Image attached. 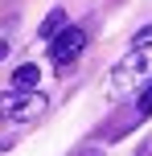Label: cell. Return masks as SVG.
<instances>
[{
  "mask_svg": "<svg viewBox=\"0 0 152 156\" xmlns=\"http://www.w3.org/2000/svg\"><path fill=\"white\" fill-rule=\"evenodd\" d=\"M148 41H152V25H144V29L132 37V45H148Z\"/></svg>",
  "mask_w": 152,
  "mask_h": 156,
  "instance_id": "cell-6",
  "label": "cell"
},
{
  "mask_svg": "<svg viewBox=\"0 0 152 156\" xmlns=\"http://www.w3.org/2000/svg\"><path fill=\"white\" fill-rule=\"evenodd\" d=\"M62 29H66V12H62V8H54V12L41 21L37 33H41V37H54V33H62Z\"/></svg>",
  "mask_w": 152,
  "mask_h": 156,
  "instance_id": "cell-5",
  "label": "cell"
},
{
  "mask_svg": "<svg viewBox=\"0 0 152 156\" xmlns=\"http://www.w3.org/2000/svg\"><path fill=\"white\" fill-rule=\"evenodd\" d=\"M78 156H103V152H99V148H82Z\"/></svg>",
  "mask_w": 152,
  "mask_h": 156,
  "instance_id": "cell-8",
  "label": "cell"
},
{
  "mask_svg": "<svg viewBox=\"0 0 152 156\" xmlns=\"http://www.w3.org/2000/svg\"><path fill=\"white\" fill-rule=\"evenodd\" d=\"M37 78H41V70H37L33 62H25V66H16L12 86H16V90H33V86H37Z\"/></svg>",
  "mask_w": 152,
  "mask_h": 156,
  "instance_id": "cell-4",
  "label": "cell"
},
{
  "mask_svg": "<svg viewBox=\"0 0 152 156\" xmlns=\"http://www.w3.org/2000/svg\"><path fill=\"white\" fill-rule=\"evenodd\" d=\"M140 156H148V152H140Z\"/></svg>",
  "mask_w": 152,
  "mask_h": 156,
  "instance_id": "cell-10",
  "label": "cell"
},
{
  "mask_svg": "<svg viewBox=\"0 0 152 156\" xmlns=\"http://www.w3.org/2000/svg\"><path fill=\"white\" fill-rule=\"evenodd\" d=\"M49 107V99L45 94H37V90H8V94H0V119H16V123H29V119H37L41 111Z\"/></svg>",
  "mask_w": 152,
  "mask_h": 156,
  "instance_id": "cell-1",
  "label": "cell"
},
{
  "mask_svg": "<svg viewBox=\"0 0 152 156\" xmlns=\"http://www.w3.org/2000/svg\"><path fill=\"white\" fill-rule=\"evenodd\" d=\"M87 49V29L78 25H66L62 33H54V45H49V62L54 66H70L74 58Z\"/></svg>",
  "mask_w": 152,
  "mask_h": 156,
  "instance_id": "cell-3",
  "label": "cell"
},
{
  "mask_svg": "<svg viewBox=\"0 0 152 156\" xmlns=\"http://www.w3.org/2000/svg\"><path fill=\"white\" fill-rule=\"evenodd\" d=\"M144 74H152V45H132V54L128 58H119V66L111 70V78H115V86H132L136 78H144Z\"/></svg>",
  "mask_w": 152,
  "mask_h": 156,
  "instance_id": "cell-2",
  "label": "cell"
},
{
  "mask_svg": "<svg viewBox=\"0 0 152 156\" xmlns=\"http://www.w3.org/2000/svg\"><path fill=\"white\" fill-rule=\"evenodd\" d=\"M4 54H8V41H0V58H4Z\"/></svg>",
  "mask_w": 152,
  "mask_h": 156,
  "instance_id": "cell-9",
  "label": "cell"
},
{
  "mask_svg": "<svg viewBox=\"0 0 152 156\" xmlns=\"http://www.w3.org/2000/svg\"><path fill=\"white\" fill-rule=\"evenodd\" d=\"M140 115H152V86L140 94Z\"/></svg>",
  "mask_w": 152,
  "mask_h": 156,
  "instance_id": "cell-7",
  "label": "cell"
}]
</instances>
